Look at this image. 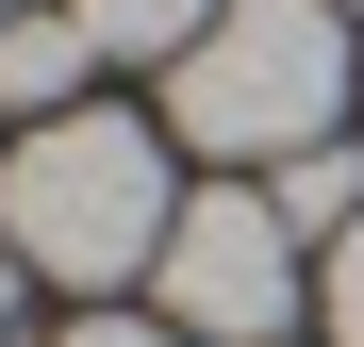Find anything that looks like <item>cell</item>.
Instances as JSON below:
<instances>
[{"label":"cell","mask_w":364,"mask_h":347,"mask_svg":"<svg viewBox=\"0 0 364 347\" xmlns=\"http://www.w3.org/2000/svg\"><path fill=\"white\" fill-rule=\"evenodd\" d=\"M348 116V0H215V33L166 67V133L215 165H298Z\"/></svg>","instance_id":"6da1fadb"},{"label":"cell","mask_w":364,"mask_h":347,"mask_svg":"<svg viewBox=\"0 0 364 347\" xmlns=\"http://www.w3.org/2000/svg\"><path fill=\"white\" fill-rule=\"evenodd\" d=\"M166 149L182 133H149V116H50V133H17V165H0L17 265L33 281H133V265H166V231H182Z\"/></svg>","instance_id":"7a4b0ae2"},{"label":"cell","mask_w":364,"mask_h":347,"mask_svg":"<svg viewBox=\"0 0 364 347\" xmlns=\"http://www.w3.org/2000/svg\"><path fill=\"white\" fill-rule=\"evenodd\" d=\"M298 281H315V248L282 231V199L265 182H215V199H182L149 298H166V331H199V347H282V298H298Z\"/></svg>","instance_id":"3957f363"},{"label":"cell","mask_w":364,"mask_h":347,"mask_svg":"<svg viewBox=\"0 0 364 347\" xmlns=\"http://www.w3.org/2000/svg\"><path fill=\"white\" fill-rule=\"evenodd\" d=\"M83 67H100V33L67 17V0H17V17H0V99H17L33 133L67 116V83H83Z\"/></svg>","instance_id":"277c9868"},{"label":"cell","mask_w":364,"mask_h":347,"mask_svg":"<svg viewBox=\"0 0 364 347\" xmlns=\"http://www.w3.org/2000/svg\"><path fill=\"white\" fill-rule=\"evenodd\" d=\"M265 199H282V231H298V248H331V231H364V149H348V133H331V149H298Z\"/></svg>","instance_id":"5b68a950"},{"label":"cell","mask_w":364,"mask_h":347,"mask_svg":"<svg viewBox=\"0 0 364 347\" xmlns=\"http://www.w3.org/2000/svg\"><path fill=\"white\" fill-rule=\"evenodd\" d=\"M67 17H83L100 50H166V67H182V50L215 33V0H67Z\"/></svg>","instance_id":"8992f818"},{"label":"cell","mask_w":364,"mask_h":347,"mask_svg":"<svg viewBox=\"0 0 364 347\" xmlns=\"http://www.w3.org/2000/svg\"><path fill=\"white\" fill-rule=\"evenodd\" d=\"M315 298H331V347H364V231L315 248Z\"/></svg>","instance_id":"52a82bcc"},{"label":"cell","mask_w":364,"mask_h":347,"mask_svg":"<svg viewBox=\"0 0 364 347\" xmlns=\"http://www.w3.org/2000/svg\"><path fill=\"white\" fill-rule=\"evenodd\" d=\"M67 347H199V331H166V314H83Z\"/></svg>","instance_id":"ba28073f"},{"label":"cell","mask_w":364,"mask_h":347,"mask_svg":"<svg viewBox=\"0 0 364 347\" xmlns=\"http://www.w3.org/2000/svg\"><path fill=\"white\" fill-rule=\"evenodd\" d=\"M17 281H33V265H17V231H0V331H17Z\"/></svg>","instance_id":"9c48e42d"},{"label":"cell","mask_w":364,"mask_h":347,"mask_svg":"<svg viewBox=\"0 0 364 347\" xmlns=\"http://www.w3.org/2000/svg\"><path fill=\"white\" fill-rule=\"evenodd\" d=\"M0 17H17V0H0Z\"/></svg>","instance_id":"30bf717a"},{"label":"cell","mask_w":364,"mask_h":347,"mask_svg":"<svg viewBox=\"0 0 364 347\" xmlns=\"http://www.w3.org/2000/svg\"><path fill=\"white\" fill-rule=\"evenodd\" d=\"M348 17H364V0H348Z\"/></svg>","instance_id":"8fae6325"}]
</instances>
